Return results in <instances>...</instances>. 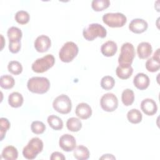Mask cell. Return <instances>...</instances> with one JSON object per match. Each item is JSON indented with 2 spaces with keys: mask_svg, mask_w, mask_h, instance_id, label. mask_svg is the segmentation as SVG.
I'll use <instances>...</instances> for the list:
<instances>
[{
  "mask_svg": "<svg viewBox=\"0 0 160 160\" xmlns=\"http://www.w3.org/2000/svg\"><path fill=\"white\" fill-rule=\"evenodd\" d=\"M27 87L29 91L36 94H44L49 90L50 82L45 77H32L27 82Z\"/></svg>",
  "mask_w": 160,
  "mask_h": 160,
  "instance_id": "cell-1",
  "label": "cell"
},
{
  "mask_svg": "<svg viewBox=\"0 0 160 160\" xmlns=\"http://www.w3.org/2000/svg\"><path fill=\"white\" fill-rule=\"evenodd\" d=\"M43 142L37 137L32 138L22 149V155L27 159H34L43 149Z\"/></svg>",
  "mask_w": 160,
  "mask_h": 160,
  "instance_id": "cell-2",
  "label": "cell"
},
{
  "mask_svg": "<svg viewBox=\"0 0 160 160\" xmlns=\"http://www.w3.org/2000/svg\"><path fill=\"white\" fill-rule=\"evenodd\" d=\"M135 50L130 42L124 43L121 48V52L118 58L119 66L121 67L131 66L135 57Z\"/></svg>",
  "mask_w": 160,
  "mask_h": 160,
  "instance_id": "cell-3",
  "label": "cell"
},
{
  "mask_svg": "<svg viewBox=\"0 0 160 160\" xmlns=\"http://www.w3.org/2000/svg\"><path fill=\"white\" fill-rule=\"evenodd\" d=\"M107 31L102 25L98 23H92L85 28L82 31L84 39L89 41H92L96 38H104L106 36Z\"/></svg>",
  "mask_w": 160,
  "mask_h": 160,
  "instance_id": "cell-4",
  "label": "cell"
},
{
  "mask_svg": "<svg viewBox=\"0 0 160 160\" xmlns=\"http://www.w3.org/2000/svg\"><path fill=\"white\" fill-rule=\"evenodd\" d=\"M79 48L76 43L72 41L66 42L59 52L60 60L64 62H71L78 55Z\"/></svg>",
  "mask_w": 160,
  "mask_h": 160,
  "instance_id": "cell-5",
  "label": "cell"
},
{
  "mask_svg": "<svg viewBox=\"0 0 160 160\" xmlns=\"http://www.w3.org/2000/svg\"><path fill=\"white\" fill-rule=\"evenodd\" d=\"M55 63V58L52 54H46V56L38 58L32 64V70L37 73H42L47 71L52 68Z\"/></svg>",
  "mask_w": 160,
  "mask_h": 160,
  "instance_id": "cell-6",
  "label": "cell"
},
{
  "mask_svg": "<svg viewBox=\"0 0 160 160\" xmlns=\"http://www.w3.org/2000/svg\"><path fill=\"white\" fill-rule=\"evenodd\" d=\"M102 21L111 28H121L127 22L126 16L121 12H108L102 16Z\"/></svg>",
  "mask_w": 160,
  "mask_h": 160,
  "instance_id": "cell-7",
  "label": "cell"
},
{
  "mask_svg": "<svg viewBox=\"0 0 160 160\" xmlns=\"http://www.w3.org/2000/svg\"><path fill=\"white\" fill-rule=\"evenodd\" d=\"M52 107L55 111L61 114H68L72 108L71 101L67 95L61 94L53 101Z\"/></svg>",
  "mask_w": 160,
  "mask_h": 160,
  "instance_id": "cell-8",
  "label": "cell"
},
{
  "mask_svg": "<svg viewBox=\"0 0 160 160\" xmlns=\"http://www.w3.org/2000/svg\"><path fill=\"white\" fill-rule=\"evenodd\" d=\"M101 108L106 112H112L118 106V99L115 94L108 92L104 94L100 100Z\"/></svg>",
  "mask_w": 160,
  "mask_h": 160,
  "instance_id": "cell-9",
  "label": "cell"
},
{
  "mask_svg": "<svg viewBox=\"0 0 160 160\" xmlns=\"http://www.w3.org/2000/svg\"><path fill=\"white\" fill-rule=\"evenodd\" d=\"M59 145L63 151L70 152L73 151L76 148V141L73 136L69 134H64L60 137Z\"/></svg>",
  "mask_w": 160,
  "mask_h": 160,
  "instance_id": "cell-10",
  "label": "cell"
},
{
  "mask_svg": "<svg viewBox=\"0 0 160 160\" xmlns=\"http://www.w3.org/2000/svg\"><path fill=\"white\" fill-rule=\"evenodd\" d=\"M34 48L39 52H46L51 46L50 38L46 35L39 36L34 41Z\"/></svg>",
  "mask_w": 160,
  "mask_h": 160,
  "instance_id": "cell-11",
  "label": "cell"
},
{
  "mask_svg": "<svg viewBox=\"0 0 160 160\" xmlns=\"http://www.w3.org/2000/svg\"><path fill=\"white\" fill-rule=\"evenodd\" d=\"M148 28V22L145 20L140 18L132 19L129 24V30L136 34H141L147 30Z\"/></svg>",
  "mask_w": 160,
  "mask_h": 160,
  "instance_id": "cell-12",
  "label": "cell"
},
{
  "mask_svg": "<svg viewBox=\"0 0 160 160\" xmlns=\"http://www.w3.org/2000/svg\"><path fill=\"white\" fill-rule=\"evenodd\" d=\"M141 109L145 114L148 116H152L156 113L158 106L156 102L153 99L146 98L141 101Z\"/></svg>",
  "mask_w": 160,
  "mask_h": 160,
  "instance_id": "cell-13",
  "label": "cell"
},
{
  "mask_svg": "<svg viewBox=\"0 0 160 160\" xmlns=\"http://www.w3.org/2000/svg\"><path fill=\"white\" fill-rule=\"evenodd\" d=\"M145 66L146 69L151 72H154L159 71L160 68L159 49L156 50L152 57L147 60L145 64Z\"/></svg>",
  "mask_w": 160,
  "mask_h": 160,
  "instance_id": "cell-14",
  "label": "cell"
},
{
  "mask_svg": "<svg viewBox=\"0 0 160 160\" xmlns=\"http://www.w3.org/2000/svg\"><path fill=\"white\" fill-rule=\"evenodd\" d=\"M150 79L148 75L142 72L138 73L134 78L133 84L134 86L140 90L147 89L149 85Z\"/></svg>",
  "mask_w": 160,
  "mask_h": 160,
  "instance_id": "cell-15",
  "label": "cell"
},
{
  "mask_svg": "<svg viewBox=\"0 0 160 160\" xmlns=\"http://www.w3.org/2000/svg\"><path fill=\"white\" fill-rule=\"evenodd\" d=\"M76 114L82 119H87L92 115V109L91 106L85 102L78 104L75 110Z\"/></svg>",
  "mask_w": 160,
  "mask_h": 160,
  "instance_id": "cell-16",
  "label": "cell"
},
{
  "mask_svg": "<svg viewBox=\"0 0 160 160\" xmlns=\"http://www.w3.org/2000/svg\"><path fill=\"white\" fill-rule=\"evenodd\" d=\"M117 44L113 41H108L102 44L101 47V53L106 57L113 56L117 52Z\"/></svg>",
  "mask_w": 160,
  "mask_h": 160,
  "instance_id": "cell-17",
  "label": "cell"
},
{
  "mask_svg": "<svg viewBox=\"0 0 160 160\" xmlns=\"http://www.w3.org/2000/svg\"><path fill=\"white\" fill-rule=\"evenodd\" d=\"M152 52V48L150 43L142 42L139 43L137 48V53L140 59H146L150 56Z\"/></svg>",
  "mask_w": 160,
  "mask_h": 160,
  "instance_id": "cell-18",
  "label": "cell"
},
{
  "mask_svg": "<svg viewBox=\"0 0 160 160\" xmlns=\"http://www.w3.org/2000/svg\"><path fill=\"white\" fill-rule=\"evenodd\" d=\"M7 35L9 39V42H21L22 33L19 28L12 26L8 29Z\"/></svg>",
  "mask_w": 160,
  "mask_h": 160,
  "instance_id": "cell-19",
  "label": "cell"
},
{
  "mask_svg": "<svg viewBox=\"0 0 160 160\" xmlns=\"http://www.w3.org/2000/svg\"><path fill=\"white\" fill-rule=\"evenodd\" d=\"M74 157L78 160H86L89 158V149L83 145H79L73 150Z\"/></svg>",
  "mask_w": 160,
  "mask_h": 160,
  "instance_id": "cell-20",
  "label": "cell"
},
{
  "mask_svg": "<svg viewBox=\"0 0 160 160\" xmlns=\"http://www.w3.org/2000/svg\"><path fill=\"white\" fill-rule=\"evenodd\" d=\"M24 99L21 94L18 92H13L8 96V103L12 108L21 107L23 104Z\"/></svg>",
  "mask_w": 160,
  "mask_h": 160,
  "instance_id": "cell-21",
  "label": "cell"
},
{
  "mask_svg": "<svg viewBox=\"0 0 160 160\" xmlns=\"http://www.w3.org/2000/svg\"><path fill=\"white\" fill-rule=\"evenodd\" d=\"M1 156L3 159L6 160H15L18 157V151L15 147L8 146L3 149Z\"/></svg>",
  "mask_w": 160,
  "mask_h": 160,
  "instance_id": "cell-22",
  "label": "cell"
},
{
  "mask_svg": "<svg viewBox=\"0 0 160 160\" xmlns=\"http://www.w3.org/2000/svg\"><path fill=\"white\" fill-rule=\"evenodd\" d=\"M133 72V69L131 66L121 67L118 66L116 69V74L117 76L121 79H127L129 78Z\"/></svg>",
  "mask_w": 160,
  "mask_h": 160,
  "instance_id": "cell-23",
  "label": "cell"
},
{
  "mask_svg": "<svg viewBox=\"0 0 160 160\" xmlns=\"http://www.w3.org/2000/svg\"><path fill=\"white\" fill-rule=\"evenodd\" d=\"M121 100L124 106H131L134 101V91L131 89H124L121 94Z\"/></svg>",
  "mask_w": 160,
  "mask_h": 160,
  "instance_id": "cell-24",
  "label": "cell"
},
{
  "mask_svg": "<svg viewBox=\"0 0 160 160\" xmlns=\"http://www.w3.org/2000/svg\"><path fill=\"white\" fill-rule=\"evenodd\" d=\"M127 118L131 123L138 124L142 121V115L138 109H132L128 112Z\"/></svg>",
  "mask_w": 160,
  "mask_h": 160,
  "instance_id": "cell-25",
  "label": "cell"
},
{
  "mask_svg": "<svg viewBox=\"0 0 160 160\" xmlns=\"http://www.w3.org/2000/svg\"><path fill=\"white\" fill-rule=\"evenodd\" d=\"M47 121L49 126L54 130H60L63 128V122L62 119L56 115L49 116Z\"/></svg>",
  "mask_w": 160,
  "mask_h": 160,
  "instance_id": "cell-26",
  "label": "cell"
},
{
  "mask_svg": "<svg viewBox=\"0 0 160 160\" xmlns=\"http://www.w3.org/2000/svg\"><path fill=\"white\" fill-rule=\"evenodd\" d=\"M66 126L70 131L78 132L82 128V122L79 119L72 117L68 119L66 122Z\"/></svg>",
  "mask_w": 160,
  "mask_h": 160,
  "instance_id": "cell-27",
  "label": "cell"
},
{
  "mask_svg": "<svg viewBox=\"0 0 160 160\" xmlns=\"http://www.w3.org/2000/svg\"><path fill=\"white\" fill-rule=\"evenodd\" d=\"M15 84V81L12 76L10 75H2L0 78V86L2 88L9 89L13 88Z\"/></svg>",
  "mask_w": 160,
  "mask_h": 160,
  "instance_id": "cell-28",
  "label": "cell"
},
{
  "mask_svg": "<svg viewBox=\"0 0 160 160\" xmlns=\"http://www.w3.org/2000/svg\"><path fill=\"white\" fill-rule=\"evenodd\" d=\"M110 5L109 0H93L91 2V7L95 11H101L108 8Z\"/></svg>",
  "mask_w": 160,
  "mask_h": 160,
  "instance_id": "cell-29",
  "label": "cell"
},
{
  "mask_svg": "<svg viewBox=\"0 0 160 160\" xmlns=\"http://www.w3.org/2000/svg\"><path fill=\"white\" fill-rule=\"evenodd\" d=\"M8 69L11 73L14 75H18L22 71V66L19 62L17 61H11L8 63Z\"/></svg>",
  "mask_w": 160,
  "mask_h": 160,
  "instance_id": "cell-30",
  "label": "cell"
},
{
  "mask_svg": "<svg viewBox=\"0 0 160 160\" xmlns=\"http://www.w3.org/2000/svg\"><path fill=\"white\" fill-rule=\"evenodd\" d=\"M16 21L20 24H27L30 19L29 13L25 11H18L14 16Z\"/></svg>",
  "mask_w": 160,
  "mask_h": 160,
  "instance_id": "cell-31",
  "label": "cell"
},
{
  "mask_svg": "<svg viewBox=\"0 0 160 160\" xmlns=\"http://www.w3.org/2000/svg\"><path fill=\"white\" fill-rule=\"evenodd\" d=\"M115 84L114 79L110 76H105L101 80V86L105 90L111 89Z\"/></svg>",
  "mask_w": 160,
  "mask_h": 160,
  "instance_id": "cell-32",
  "label": "cell"
},
{
  "mask_svg": "<svg viewBox=\"0 0 160 160\" xmlns=\"http://www.w3.org/2000/svg\"><path fill=\"white\" fill-rule=\"evenodd\" d=\"M31 129L33 133L36 134H41L46 130V125L41 121H34L31 123Z\"/></svg>",
  "mask_w": 160,
  "mask_h": 160,
  "instance_id": "cell-33",
  "label": "cell"
},
{
  "mask_svg": "<svg viewBox=\"0 0 160 160\" xmlns=\"http://www.w3.org/2000/svg\"><path fill=\"white\" fill-rule=\"evenodd\" d=\"M10 128V122L7 118H1L0 119V135L1 141L4 138L6 133Z\"/></svg>",
  "mask_w": 160,
  "mask_h": 160,
  "instance_id": "cell-34",
  "label": "cell"
},
{
  "mask_svg": "<svg viewBox=\"0 0 160 160\" xmlns=\"http://www.w3.org/2000/svg\"><path fill=\"white\" fill-rule=\"evenodd\" d=\"M21 48V42H9V51L12 53H17L18 52Z\"/></svg>",
  "mask_w": 160,
  "mask_h": 160,
  "instance_id": "cell-35",
  "label": "cell"
},
{
  "mask_svg": "<svg viewBox=\"0 0 160 160\" xmlns=\"http://www.w3.org/2000/svg\"><path fill=\"white\" fill-rule=\"evenodd\" d=\"M66 158L62 153L57 151L52 152L50 157L51 160H64Z\"/></svg>",
  "mask_w": 160,
  "mask_h": 160,
  "instance_id": "cell-36",
  "label": "cell"
},
{
  "mask_svg": "<svg viewBox=\"0 0 160 160\" xmlns=\"http://www.w3.org/2000/svg\"><path fill=\"white\" fill-rule=\"evenodd\" d=\"M99 159H116V158L112 155L110 154H104L102 156H101Z\"/></svg>",
  "mask_w": 160,
  "mask_h": 160,
  "instance_id": "cell-37",
  "label": "cell"
},
{
  "mask_svg": "<svg viewBox=\"0 0 160 160\" xmlns=\"http://www.w3.org/2000/svg\"><path fill=\"white\" fill-rule=\"evenodd\" d=\"M1 40H2V42H1V49L2 50V48H3V47H4V38H3V36H2V34H1Z\"/></svg>",
  "mask_w": 160,
  "mask_h": 160,
  "instance_id": "cell-38",
  "label": "cell"
}]
</instances>
